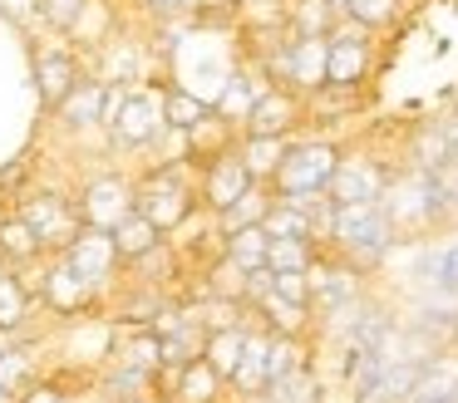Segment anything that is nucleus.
Segmentation results:
<instances>
[{
  "label": "nucleus",
  "mask_w": 458,
  "mask_h": 403,
  "mask_svg": "<svg viewBox=\"0 0 458 403\" xmlns=\"http://www.w3.org/2000/svg\"><path fill=\"white\" fill-rule=\"evenodd\" d=\"M168 133V113H163V79L158 84H119L114 79L104 94V138L114 153H148L158 138Z\"/></svg>",
  "instance_id": "f257e3e1"
},
{
  "label": "nucleus",
  "mask_w": 458,
  "mask_h": 403,
  "mask_svg": "<svg viewBox=\"0 0 458 403\" xmlns=\"http://www.w3.org/2000/svg\"><path fill=\"white\" fill-rule=\"evenodd\" d=\"M399 246V231L389 222V212L379 202H355V206H340L335 212V226H330V241L326 251L350 261L355 271L375 275L379 265L389 261V251Z\"/></svg>",
  "instance_id": "f03ea898"
},
{
  "label": "nucleus",
  "mask_w": 458,
  "mask_h": 403,
  "mask_svg": "<svg viewBox=\"0 0 458 403\" xmlns=\"http://www.w3.org/2000/svg\"><path fill=\"white\" fill-rule=\"evenodd\" d=\"M139 212L173 236L202 212V167L198 163H163L139 177Z\"/></svg>",
  "instance_id": "7ed1b4c3"
},
{
  "label": "nucleus",
  "mask_w": 458,
  "mask_h": 403,
  "mask_svg": "<svg viewBox=\"0 0 458 403\" xmlns=\"http://www.w3.org/2000/svg\"><path fill=\"white\" fill-rule=\"evenodd\" d=\"M330 64H326V84H355V88H375L379 69H385V35L340 20L330 29Z\"/></svg>",
  "instance_id": "20e7f679"
},
{
  "label": "nucleus",
  "mask_w": 458,
  "mask_h": 403,
  "mask_svg": "<svg viewBox=\"0 0 458 403\" xmlns=\"http://www.w3.org/2000/svg\"><path fill=\"white\" fill-rule=\"evenodd\" d=\"M404 172V163H389V153H379L375 143H355L340 153V167L330 177V197L340 206L355 202H385V192L394 187V177Z\"/></svg>",
  "instance_id": "39448f33"
},
{
  "label": "nucleus",
  "mask_w": 458,
  "mask_h": 403,
  "mask_svg": "<svg viewBox=\"0 0 458 403\" xmlns=\"http://www.w3.org/2000/svg\"><path fill=\"white\" fill-rule=\"evenodd\" d=\"M340 153H345V143H335V138L326 133H301L296 143H291L286 163H281L276 172V197H310V192H330V177H335L340 167Z\"/></svg>",
  "instance_id": "423d86ee"
},
{
  "label": "nucleus",
  "mask_w": 458,
  "mask_h": 403,
  "mask_svg": "<svg viewBox=\"0 0 458 403\" xmlns=\"http://www.w3.org/2000/svg\"><path fill=\"white\" fill-rule=\"evenodd\" d=\"M15 212H21L25 222L35 226V236L45 241V256H60L64 246H70L74 236L84 231L74 197L55 192V187H25V192L15 197Z\"/></svg>",
  "instance_id": "0eeeda50"
},
{
  "label": "nucleus",
  "mask_w": 458,
  "mask_h": 403,
  "mask_svg": "<svg viewBox=\"0 0 458 403\" xmlns=\"http://www.w3.org/2000/svg\"><path fill=\"white\" fill-rule=\"evenodd\" d=\"M30 290H35V300L50 315H60V320H80V315H89L94 305H99V290H94L64 256H45V261L35 265Z\"/></svg>",
  "instance_id": "6e6552de"
},
{
  "label": "nucleus",
  "mask_w": 458,
  "mask_h": 403,
  "mask_svg": "<svg viewBox=\"0 0 458 403\" xmlns=\"http://www.w3.org/2000/svg\"><path fill=\"white\" fill-rule=\"evenodd\" d=\"M80 206V222L94 226V231H114L123 216L139 212V177H123V172H99L80 187L74 197Z\"/></svg>",
  "instance_id": "1a4fd4ad"
},
{
  "label": "nucleus",
  "mask_w": 458,
  "mask_h": 403,
  "mask_svg": "<svg viewBox=\"0 0 458 403\" xmlns=\"http://www.w3.org/2000/svg\"><path fill=\"white\" fill-rule=\"evenodd\" d=\"M30 74H35V98H40V108L50 118L60 113L64 98L89 79V74H84V64H80V55H74L70 45H35Z\"/></svg>",
  "instance_id": "9d476101"
},
{
  "label": "nucleus",
  "mask_w": 458,
  "mask_h": 403,
  "mask_svg": "<svg viewBox=\"0 0 458 403\" xmlns=\"http://www.w3.org/2000/svg\"><path fill=\"white\" fill-rule=\"evenodd\" d=\"M242 133H261V138H301L306 133V94L286 84H271L257 98V108L247 113Z\"/></svg>",
  "instance_id": "9b49d317"
},
{
  "label": "nucleus",
  "mask_w": 458,
  "mask_h": 403,
  "mask_svg": "<svg viewBox=\"0 0 458 403\" xmlns=\"http://www.w3.org/2000/svg\"><path fill=\"white\" fill-rule=\"evenodd\" d=\"M60 256L94 285V290H99V300H104V290L114 285V275L123 271V256H119V246H114V231H94V226H84Z\"/></svg>",
  "instance_id": "f8f14e48"
},
{
  "label": "nucleus",
  "mask_w": 458,
  "mask_h": 403,
  "mask_svg": "<svg viewBox=\"0 0 458 403\" xmlns=\"http://www.w3.org/2000/svg\"><path fill=\"white\" fill-rule=\"evenodd\" d=\"M375 88H355V84H320L316 94H306V133H320L330 123H355L369 113Z\"/></svg>",
  "instance_id": "ddd939ff"
},
{
  "label": "nucleus",
  "mask_w": 458,
  "mask_h": 403,
  "mask_svg": "<svg viewBox=\"0 0 458 403\" xmlns=\"http://www.w3.org/2000/svg\"><path fill=\"white\" fill-rule=\"evenodd\" d=\"M251 187H257V177H251L247 163H242L237 147L222 153V157H212V163H202V206H208L212 216H222L227 206H237Z\"/></svg>",
  "instance_id": "4468645a"
},
{
  "label": "nucleus",
  "mask_w": 458,
  "mask_h": 403,
  "mask_svg": "<svg viewBox=\"0 0 458 403\" xmlns=\"http://www.w3.org/2000/svg\"><path fill=\"white\" fill-rule=\"evenodd\" d=\"M158 379L168 383V389H163V399H168V403H222L232 393V383L222 379L208 359L188 364V369H163Z\"/></svg>",
  "instance_id": "2eb2a0df"
},
{
  "label": "nucleus",
  "mask_w": 458,
  "mask_h": 403,
  "mask_svg": "<svg viewBox=\"0 0 458 403\" xmlns=\"http://www.w3.org/2000/svg\"><path fill=\"white\" fill-rule=\"evenodd\" d=\"M271 389V330L267 324H251V340H247V354H242L237 374H232V393L242 399H261Z\"/></svg>",
  "instance_id": "dca6fc26"
},
{
  "label": "nucleus",
  "mask_w": 458,
  "mask_h": 403,
  "mask_svg": "<svg viewBox=\"0 0 458 403\" xmlns=\"http://www.w3.org/2000/svg\"><path fill=\"white\" fill-rule=\"evenodd\" d=\"M104 94H109V84H104L99 74H89V79H84V84L60 104L55 123H60L64 133H74V138H80V133H94V128L104 133Z\"/></svg>",
  "instance_id": "f3484780"
},
{
  "label": "nucleus",
  "mask_w": 458,
  "mask_h": 403,
  "mask_svg": "<svg viewBox=\"0 0 458 403\" xmlns=\"http://www.w3.org/2000/svg\"><path fill=\"white\" fill-rule=\"evenodd\" d=\"M45 261V241L35 236V226L25 222L21 212H0V265L11 271H30V265Z\"/></svg>",
  "instance_id": "a211bd4d"
},
{
  "label": "nucleus",
  "mask_w": 458,
  "mask_h": 403,
  "mask_svg": "<svg viewBox=\"0 0 458 403\" xmlns=\"http://www.w3.org/2000/svg\"><path fill=\"white\" fill-rule=\"evenodd\" d=\"M114 246H119L123 265H139V261H148V256H158L163 246H168V236H163L158 222H148L143 212H133V216H123V222L114 226Z\"/></svg>",
  "instance_id": "6ab92c4d"
},
{
  "label": "nucleus",
  "mask_w": 458,
  "mask_h": 403,
  "mask_svg": "<svg viewBox=\"0 0 458 403\" xmlns=\"http://www.w3.org/2000/svg\"><path fill=\"white\" fill-rule=\"evenodd\" d=\"M35 290H30V281H25V271H0V334H21L25 324H30V315H35Z\"/></svg>",
  "instance_id": "aec40b11"
},
{
  "label": "nucleus",
  "mask_w": 458,
  "mask_h": 403,
  "mask_svg": "<svg viewBox=\"0 0 458 403\" xmlns=\"http://www.w3.org/2000/svg\"><path fill=\"white\" fill-rule=\"evenodd\" d=\"M291 143H296V138H261V133H242L237 153H242V163L251 167V177H257V182H276V172H281V163H286Z\"/></svg>",
  "instance_id": "412c9836"
},
{
  "label": "nucleus",
  "mask_w": 458,
  "mask_h": 403,
  "mask_svg": "<svg viewBox=\"0 0 458 403\" xmlns=\"http://www.w3.org/2000/svg\"><path fill=\"white\" fill-rule=\"evenodd\" d=\"M251 324H257V310H251V320H247V324H232V330H212V334H208V354H202V359H208L227 383H232V374H237L242 354H247Z\"/></svg>",
  "instance_id": "4be33fe9"
},
{
  "label": "nucleus",
  "mask_w": 458,
  "mask_h": 403,
  "mask_svg": "<svg viewBox=\"0 0 458 403\" xmlns=\"http://www.w3.org/2000/svg\"><path fill=\"white\" fill-rule=\"evenodd\" d=\"M163 113H168V128L192 133L198 123L212 118V98H198L192 88H182V84H163Z\"/></svg>",
  "instance_id": "5701e85b"
},
{
  "label": "nucleus",
  "mask_w": 458,
  "mask_h": 403,
  "mask_svg": "<svg viewBox=\"0 0 458 403\" xmlns=\"http://www.w3.org/2000/svg\"><path fill=\"white\" fill-rule=\"evenodd\" d=\"M409 10H414V0H350L345 20L375 29V35H394V29L404 25Z\"/></svg>",
  "instance_id": "b1692460"
},
{
  "label": "nucleus",
  "mask_w": 458,
  "mask_h": 403,
  "mask_svg": "<svg viewBox=\"0 0 458 403\" xmlns=\"http://www.w3.org/2000/svg\"><path fill=\"white\" fill-rule=\"evenodd\" d=\"M271 206H276V187H271V182H257V187H251V192L242 197L237 206H227V212L217 216V222H222V236L247 231V226H261V222H267Z\"/></svg>",
  "instance_id": "393cba45"
},
{
  "label": "nucleus",
  "mask_w": 458,
  "mask_h": 403,
  "mask_svg": "<svg viewBox=\"0 0 458 403\" xmlns=\"http://www.w3.org/2000/svg\"><path fill=\"white\" fill-rule=\"evenodd\" d=\"M267 399L271 403H326V379L316 374V364H306V369H296V374L271 383Z\"/></svg>",
  "instance_id": "a878e982"
},
{
  "label": "nucleus",
  "mask_w": 458,
  "mask_h": 403,
  "mask_svg": "<svg viewBox=\"0 0 458 403\" xmlns=\"http://www.w3.org/2000/svg\"><path fill=\"white\" fill-rule=\"evenodd\" d=\"M340 20L345 15H340L330 0H291V10H286V25L296 29V35H330Z\"/></svg>",
  "instance_id": "bb28decb"
},
{
  "label": "nucleus",
  "mask_w": 458,
  "mask_h": 403,
  "mask_svg": "<svg viewBox=\"0 0 458 403\" xmlns=\"http://www.w3.org/2000/svg\"><path fill=\"white\" fill-rule=\"evenodd\" d=\"M320 261V241H296V236H271L267 265L271 271H310Z\"/></svg>",
  "instance_id": "cd10ccee"
},
{
  "label": "nucleus",
  "mask_w": 458,
  "mask_h": 403,
  "mask_svg": "<svg viewBox=\"0 0 458 403\" xmlns=\"http://www.w3.org/2000/svg\"><path fill=\"white\" fill-rule=\"evenodd\" d=\"M424 281L434 285V295H444V300L458 305V241L438 246L434 256L424 261Z\"/></svg>",
  "instance_id": "c85d7f7f"
},
{
  "label": "nucleus",
  "mask_w": 458,
  "mask_h": 403,
  "mask_svg": "<svg viewBox=\"0 0 458 403\" xmlns=\"http://www.w3.org/2000/svg\"><path fill=\"white\" fill-rule=\"evenodd\" d=\"M267 251H271L267 226H247V231L227 236V256L242 265V271H261V265H267Z\"/></svg>",
  "instance_id": "c756f323"
},
{
  "label": "nucleus",
  "mask_w": 458,
  "mask_h": 403,
  "mask_svg": "<svg viewBox=\"0 0 458 403\" xmlns=\"http://www.w3.org/2000/svg\"><path fill=\"white\" fill-rule=\"evenodd\" d=\"M40 5H45V29L60 39H74V29L84 25L94 0H40Z\"/></svg>",
  "instance_id": "7c9ffc66"
},
{
  "label": "nucleus",
  "mask_w": 458,
  "mask_h": 403,
  "mask_svg": "<svg viewBox=\"0 0 458 403\" xmlns=\"http://www.w3.org/2000/svg\"><path fill=\"white\" fill-rule=\"evenodd\" d=\"M0 20L25 29V35H35V29H45V5L40 0H0Z\"/></svg>",
  "instance_id": "2f4dec72"
},
{
  "label": "nucleus",
  "mask_w": 458,
  "mask_h": 403,
  "mask_svg": "<svg viewBox=\"0 0 458 403\" xmlns=\"http://www.w3.org/2000/svg\"><path fill=\"white\" fill-rule=\"evenodd\" d=\"M139 10L148 15V25H178V20H192V0H139Z\"/></svg>",
  "instance_id": "473e14b6"
},
{
  "label": "nucleus",
  "mask_w": 458,
  "mask_h": 403,
  "mask_svg": "<svg viewBox=\"0 0 458 403\" xmlns=\"http://www.w3.org/2000/svg\"><path fill=\"white\" fill-rule=\"evenodd\" d=\"M276 295L310 305V271H276ZM310 310H316V305H310Z\"/></svg>",
  "instance_id": "72a5a7b5"
},
{
  "label": "nucleus",
  "mask_w": 458,
  "mask_h": 403,
  "mask_svg": "<svg viewBox=\"0 0 458 403\" xmlns=\"http://www.w3.org/2000/svg\"><path fill=\"white\" fill-rule=\"evenodd\" d=\"M21 403H64V389H60V383H40V379H35L30 389H25Z\"/></svg>",
  "instance_id": "f704fd0d"
},
{
  "label": "nucleus",
  "mask_w": 458,
  "mask_h": 403,
  "mask_svg": "<svg viewBox=\"0 0 458 403\" xmlns=\"http://www.w3.org/2000/svg\"><path fill=\"white\" fill-rule=\"evenodd\" d=\"M21 399H25L21 389H0V403H21Z\"/></svg>",
  "instance_id": "c9c22d12"
},
{
  "label": "nucleus",
  "mask_w": 458,
  "mask_h": 403,
  "mask_svg": "<svg viewBox=\"0 0 458 403\" xmlns=\"http://www.w3.org/2000/svg\"><path fill=\"white\" fill-rule=\"evenodd\" d=\"M242 403H271V399H267V393H261V399H242Z\"/></svg>",
  "instance_id": "e433bc0d"
}]
</instances>
